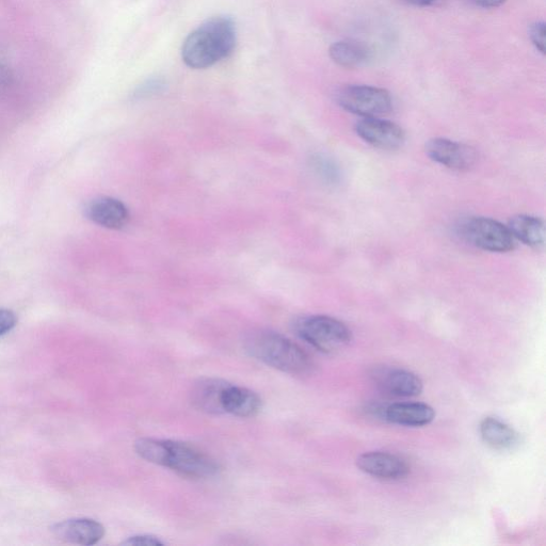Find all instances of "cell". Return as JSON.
Here are the masks:
<instances>
[{"mask_svg":"<svg viewBox=\"0 0 546 546\" xmlns=\"http://www.w3.org/2000/svg\"><path fill=\"white\" fill-rule=\"evenodd\" d=\"M229 382L221 379H201L190 393L192 405L207 414H223L222 394Z\"/></svg>","mask_w":546,"mask_h":546,"instance_id":"9a60e30c","label":"cell"},{"mask_svg":"<svg viewBox=\"0 0 546 546\" xmlns=\"http://www.w3.org/2000/svg\"><path fill=\"white\" fill-rule=\"evenodd\" d=\"M426 153L433 162L456 171L472 169L478 158L475 149L468 144L445 138L429 140Z\"/></svg>","mask_w":546,"mask_h":546,"instance_id":"52a82bcc","label":"cell"},{"mask_svg":"<svg viewBox=\"0 0 546 546\" xmlns=\"http://www.w3.org/2000/svg\"><path fill=\"white\" fill-rule=\"evenodd\" d=\"M86 217L109 230H121L130 221V212L120 200L110 197L92 199L85 206Z\"/></svg>","mask_w":546,"mask_h":546,"instance_id":"8fae6325","label":"cell"},{"mask_svg":"<svg viewBox=\"0 0 546 546\" xmlns=\"http://www.w3.org/2000/svg\"><path fill=\"white\" fill-rule=\"evenodd\" d=\"M236 38L234 21L229 16H216L186 38L182 47L183 61L191 69L211 68L233 53Z\"/></svg>","mask_w":546,"mask_h":546,"instance_id":"6da1fadb","label":"cell"},{"mask_svg":"<svg viewBox=\"0 0 546 546\" xmlns=\"http://www.w3.org/2000/svg\"><path fill=\"white\" fill-rule=\"evenodd\" d=\"M458 229L464 240L481 250L505 253L516 248V239L508 227L491 218L472 217L464 220Z\"/></svg>","mask_w":546,"mask_h":546,"instance_id":"5b68a950","label":"cell"},{"mask_svg":"<svg viewBox=\"0 0 546 546\" xmlns=\"http://www.w3.org/2000/svg\"><path fill=\"white\" fill-rule=\"evenodd\" d=\"M508 229L515 239L528 247L540 249L544 246L545 227L540 218L528 215L512 217L509 220Z\"/></svg>","mask_w":546,"mask_h":546,"instance_id":"ac0fdd59","label":"cell"},{"mask_svg":"<svg viewBox=\"0 0 546 546\" xmlns=\"http://www.w3.org/2000/svg\"><path fill=\"white\" fill-rule=\"evenodd\" d=\"M385 422L405 427H424L433 422L436 412L423 403H395L376 409Z\"/></svg>","mask_w":546,"mask_h":546,"instance_id":"7c38bea8","label":"cell"},{"mask_svg":"<svg viewBox=\"0 0 546 546\" xmlns=\"http://www.w3.org/2000/svg\"><path fill=\"white\" fill-rule=\"evenodd\" d=\"M311 166L324 182L335 184L340 181V169L330 158L324 155H316L311 160Z\"/></svg>","mask_w":546,"mask_h":546,"instance_id":"d6986e66","label":"cell"},{"mask_svg":"<svg viewBox=\"0 0 546 546\" xmlns=\"http://www.w3.org/2000/svg\"><path fill=\"white\" fill-rule=\"evenodd\" d=\"M124 545H146V546H156V545H164L165 543L154 536L149 535H141V536H134L131 538H128L126 541L123 542Z\"/></svg>","mask_w":546,"mask_h":546,"instance_id":"7402d4cb","label":"cell"},{"mask_svg":"<svg viewBox=\"0 0 546 546\" xmlns=\"http://www.w3.org/2000/svg\"><path fill=\"white\" fill-rule=\"evenodd\" d=\"M244 344L251 357L289 375H307L314 367L307 352L277 332L253 331Z\"/></svg>","mask_w":546,"mask_h":546,"instance_id":"7a4b0ae2","label":"cell"},{"mask_svg":"<svg viewBox=\"0 0 546 546\" xmlns=\"http://www.w3.org/2000/svg\"><path fill=\"white\" fill-rule=\"evenodd\" d=\"M406 3L416 7H441L447 3V0H405Z\"/></svg>","mask_w":546,"mask_h":546,"instance_id":"cb8c5ba5","label":"cell"},{"mask_svg":"<svg viewBox=\"0 0 546 546\" xmlns=\"http://www.w3.org/2000/svg\"><path fill=\"white\" fill-rule=\"evenodd\" d=\"M358 136L380 150H396L403 147L406 133L399 125L380 118H364L356 125Z\"/></svg>","mask_w":546,"mask_h":546,"instance_id":"9c48e42d","label":"cell"},{"mask_svg":"<svg viewBox=\"0 0 546 546\" xmlns=\"http://www.w3.org/2000/svg\"><path fill=\"white\" fill-rule=\"evenodd\" d=\"M51 532L62 542L89 546L104 538L105 527L92 519H70L53 525Z\"/></svg>","mask_w":546,"mask_h":546,"instance_id":"4fadbf2b","label":"cell"},{"mask_svg":"<svg viewBox=\"0 0 546 546\" xmlns=\"http://www.w3.org/2000/svg\"><path fill=\"white\" fill-rule=\"evenodd\" d=\"M372 378L381 392L394 397H416L424 389L422 379L404 368L378 367L373 372Z\"/></svg>","mask_w":546,"mask_h":546,"instance_id":"ba28073f","label":"cell"},{"mask_svg":"<svg viewBox=\"0 0 546 546\" xmlns=\"http://www.w3.org/2000/svg\"><path fill=\"white\" fill-rule=\"evenodd\" d=\"M223 413L237 417H253L262 409V399L255 392L229 383L222 394Z\"/></svg>","mask_w":546,"mask_h":546,"instance_id":"5bb4252c","label":"cell"},{"mask_svg":"<svg viewBox=\"0 0 546 546\" xmlns=\"http://www.w3.org/2000/svg\"><path fill=\"white\" fill-rule=\"evenodd\" d=\"M16 324H18V318L12 311L0 309V337L12 331Z\"/></svg>","mask_w":546,"mask_h":546,"instance_id":"44dd1931","label":"cell"},{"mask_svg":"<svg viewBox=\"0 0 546 546\" xmlns=\"http://www.w3.org/2000/svg\"><path fill=\"white\" fill-rule=\"evenodd\" d=\"M479 431L485 443L496 451H510L520 442L519 433L495 417H486L480 423Z\"/></svg>","mask_w":546,"mask_h":546,"instance_id":"e0dca14e","label":"cell"},{"mask_svg":"<svg viewBox=\"0 0 546 546\" xmlns=\"http://www.w3.org/2000/svg\"><path fill=\"white\" fill-rule=\"evenodd\" d=\"M545 35L546 27L544 22H537L529 28V37L537 50L542 54L545 53Z\"/></svg>","mask_w":546,"mask_h":546,"instance_id":"ffe728a7","label":"cell"},{"mask_svg":"<svg viewBox=\"0 0 546 546\" xmlns=\"http://www.w3.org/2000/svg\"><path fill=\"white\" fill-rule=\"evenodd\" d=\"M357 465L365 474L382 480H401L410 473V467L403 458L387 452L365 453L358 458Z\"/></svg>","mask_w":546,"mask_h":546,"instance_id":"30bf717a","label":"cell"},{"mask_svg":"<svg viewBox=\"0 0 546 546\" xmlns=\"http://www.w3.org/2000/svg\"><path fill=\"white\" fill-rule=\"evenodd\" d=\"M162 87L163 85L159 82V80H151L150 83L141 86V88L137 90V95L139 96V98L140 96L141 98L142 96H149L153 93L159 92L160 88Z\"/></svg>","mask_w":546,"mask_h":546,"instance_id":"603a6c76","label":"cell"},{"mask_svg":"<svg viewBox=\"0 0 546 546\" xmlns=\"http://www.w3.org/2000/svg\"><path fill=\"white\" fill-rule=\"evenodd\" d=\"M295 331L301 340L326 355L344 350L352 341V333L343 321L326 315L299 318Z\"/></svg>","mask_w":546,"mask_h":546,"instance_id":"277c9868","label":"cell"},{"mask_svg":"<svg viewBox=\"0 0 546 546\" xmlns=\"http://www.w3.org/2000/svg\"><path fill=\"white\" fill-rule=\"evenodd\" d=\"M337 104L363 118H379L388 115L393 108L391 94L373 86H349L336 95Z\"/></svg>","mask_w":546,"mask_h":546,"instance_id":"8992f818","label":"cell"},{"mask_svg":"<svg viewBox=\"0 0 546 546\" xmlns=\"http://www.w3.org/2000/svg\"><path fill=\"white\" fill-rule=\"evenodd\" d=\"M471 2L480 8L494 9L504 5L507 0H471Z\"/></svg>","mask_w":546,"mask_h":546,"instance_id":"d4e9b609","label":"cell"},{"mask_svg":"<svg viewBox=\"0 0 546 546\" xmlns=\"http://www.w3.org/2000/svg\"><path fill=\"white\" fill-rule=\"evenodd\" d=\"M330 58L342 68L356 69L366 66L374 57L372 47L356 40L335 42L329 50Z\"/></svg>","mask_w":546,"mask_h":546,"instance_id":"2e32d148","label":"cell"},{"mask_svg":"<svg viewBox=\"0 0 546 546\" xmlns=\"http://www.w3.org/2000/svg\"><path fill=\"white\" fill-rule=\"evenodd\" d=\"M148 456L151 463L187 478H210L219 472V465L213 458L183 442L154 439Z\"/></svg>","mask_w":546,"mask_h":546,"instance_id":"3957f363","label":"cell"}]
</instances>
